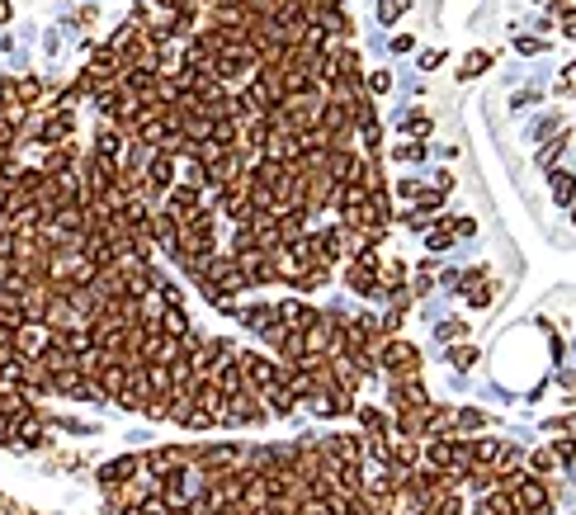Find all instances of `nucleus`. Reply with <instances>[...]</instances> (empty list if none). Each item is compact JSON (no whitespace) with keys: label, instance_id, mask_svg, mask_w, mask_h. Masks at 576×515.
I'll list each match as a JSON object with an SVG mask.
<instances>
[{"label":"nucleus","instance_id":"obj_1","mask_svg":"<svg viewBox=\"0 0 576 515\" xmlns=\"http://www.w3.org/2000/svg\"><path fill=\"white\" fill-rule=\"evenodd\" d=\"M373 359H378V369H388L393 379L420 374V350L411 345V341H402V336H388V341L373 350Z\"/></svg>","mask_w":576,"mask_h":515},{"label":"nucleus","instance_id":"obj_2","mask_svg":"<svg viewBox=\"0 0 576 515\" xmlns=\"http://www.w3.org/2000/svg\"><path fill=\"white\" fill-rule=\"evenodd\" d=\"M48 341H53V326L24 322V326H15V341H10V345H15V354L28 364V359H38V354L48 350Z\"/></svg>","mask_w":576,"mask_h":515},{"label":"nucleus","instance_id":"obj_3","mask_svg":"<svg viewBox=\"0 0 576 515\" xmlns=\"http://www.w3.org/2000/svg\"><path fill=\"white\" fill-rule=\"evenodd\" d=\"M142 473V454H123V459H109L105 468H100V487L114 491V487H123V482H132Z\"/></svg>","mask_w":576,"mask_h":515},{"label":"nucleus","instance_id":"obj_4","mask_svg":"<svg viewBox=\"0 0 576 515\" xmlns=\"http://www.w3.org/2000/svg\"><path fill=\"white\" fill-rule=\"evenodd\" d=\"M321 449L341 463H364V435H331V440H321Z\"/></svg>","mask_w":576,"mask_h":515},{"label":"nucleus","instance_id":"obj_5","mask_svg":"<svg viewBox=\"0 0 576 515\" xmlns=\"http://www.w3.org/2000/svg\"><path fill=\"white\" fill-rule=\"evenodd\" d=\"M274 317H279L284 326H293V331H303V326L316 322V307H307L303 298H284L279 307H274Z\"/></svg>","mask_w":576,"mask_h":515},{"label":"nucleus","instance_id":"obj_6","mask_svg":"<svg viewBox=\"0 0 576 515\" xmlns=\"http://www.w3.org/2000/svg\"><path fill=\"white\" fill-rule=\"evenodd\" d=\"M123 147H128V137L118 133V128H114V123H100V128H95V152H100V156H109V161H118V156H123Z\"/></svg>","mask_w":576,"mask_h":515},{"label":"nucleus","instance_id":"obj_7","mask_svg":"<svg viewBox=\"0 0 576 515\" xmlns=\"http://www.w3.org/2000/svg\"><path fill=\"white\" fill-rule=\"evenodd\" d=\"M354 411H359V426H364L368 440H388L393 421H388V411H383V407H354Z\"/></svg>","mask_w":576,"mask_h":515},{"label":"nucleus","instance_id":"obj_8","mask_svg":"<svg viewBox=\"0 0 576 515\" xmlns=\"http://www.w3.org/2000/svg\"><path fill=\"white\" fill-rule=\"evenodd\" d=\"M260 402L274 411V416H293V411H298V402H293V392H288L284 383H269V388L260 392Z\"/></svg>","mask_w":576,"mask_h":515},{"label":"nucleus","instance_id":"obj_9","mask_svg":"<svg viewBox=\"0 0 576 515\" xmlns=\"http://www.w3.org/2000/svg\"><path fill=\"white\" fill-rule=\"evenodd\" d=\"M520 463H524L520 444H501V449H496V459H492V473H496V482L515 478V468H520Z\"/></svg>","mask_w":576,"mask_h":515},{"label":"nucleus","instance_id":"obj_10","mask_svg":"<svg viewBox=\"0 0 576 515\" xmlns=\"http://www.w3.org/2000/svg\"><path fill=\"white\" fill-rule=\"evenodd\" d=\"M156 326H161V331H165V336H175V341H180V336H189V331H194V326H189V317H184V307H161Z\"/></svg>","mask_w":576,"mask_h":515},{"label":"nucleus","instance_id":"obj_11","mask_svg":"<svg viewBox=\"0 0 576 515\" xmlns=\"http://www.w3.org/2000/svg\"><path fill=\"white\" fill-rule=\"evenodd\" d=\"M19 105L28 114H43V76H19Z\"/></svg>","mask_w":576,"mask_h":515},{"label":"nucleus","instance_id":"obj_12","mask_svg":"<svg viewBox=\"0 0 576 515\" xmlns=\"http://www.w3.org/2000/svg\"><path fill=\"white\" fill-rule=\"evenodd\" d=\"M548 180H552V199H557V204H572V199H576V175H567V170H552Z\"/></svg>","mask_w":576,"mask_h":515},{"label":"nucleus","instance_id":"obj_13","mask_svg":"<svg viewBox=\"0 0 576 515\" xmlns=\"http://www.w3.org/2000/svg\"><path fill=\"white\" fill-rule=\"evenodd\" d=\"M487 66H492V53H468V57H463V66H458V76L472 81V76H482Z\"/></svg>","mask_w":576,"mask_h":515},{"label":"nucleus","instance_id":"obj_14","mask_svg":"<svg viewBox=\"0 0 576 515\" xmlns=\"http://www.w3.org/2000/svg\"><path fill=\"white\" fill-rule=\"evenodd\" d=\"M411 204H416V213H435V208L444 204V190H416Z\"/></svg>","mask_w":576,"mask_h":515},{"label":"nucleus","instance_id":"obj_15","mask_svg":"<svg viewBox=\"0 0 576 515\" xmlns=\"http://www.w3.org/2000/svg\"><path fill=\"white\" fill-rule=\"evenodd\" d=\"M406 10H411V0H378V19H383V24H393V19H402Z\"/></svg>","mask_w":576,"mask_h":515},{"label":"nucleus","instance_id":"obj_16","mask_svg":"<svg viewBox=\"0 0 576 515\" xmlns=\"http://www.w3.org/2000/svg\"><path fill=\"white\" fill-rule=\"evenodd\" d=\"M402 128H406V137H430V118H425V114H406Z\"/></svg>","mask_w":576,"mask_h":515},{"label":"nucleus","instance_id":"obj_17","mask_svg":"<svg viewBox=\"0 0 576 515\" xmlns=\"http://www.w3.org/2000/svg\"><path fill=\"white\" fill-rule=\"evenodd\" d=\"M435 336H440V341H463V336H468V322H440V331H435Z\"/></svg>","mask_w":576,"mask_h":515},{"label":"nucleus","instance_id":"obj_18","mask_svg":"<svg viewBox=\"0 0 576 515\" xmlns=\"http://www.w3.org/2000/svg\"><path fill=\"white\" fill-rule=\"evenodd\" d=\"M453 426H463V431H477V426H487V416L482 411H453Z\"/></svg>","mask_w":576,"mask_h":515},{"label":"nucleus","instance_id":"obj_19","mask_svg":"<svg viewBox=\"0 0 576 515\" xmlns=\"http://www.w3.org/2000/svg\"><path fill=\"white\" fill-rule=\"evenodd\" d=\"M397 161H420L425 156V142H402V147H393Z\"/></svg>","mask_w":576,"mask_h":515},{"label":"nucleus","instance_id":"obj_20","mask_svg":"<svg viewBox=\"0 0 576 515\" xmlns=\"http://www.w3.org/2000/svg\"><path fill=\"white\" fill-rule=\"evenodd\" d=\"M161 302H165V307H184V293H180V284H165V279H161Z\"/></svg>","mask_w":576,"mask_h":515},{"label":"nucleus","instance_id":"obj_21","mask_svg":"<svg viewBox=\"0 0 576 515\" xmlns=\"http://www.w3.org/2000/svg\"><path fill=\"white\" fill-rule=\"evenodd\" d=\"M472 359H477V350H472V345H453V350H449V364H453V369H468Z\"/></svg>","mask_w":576,"mask_h":515},{"label":"nucleus","instance_id":"obj_22","mask_svg":"<svg viewBox=\"0 0 576 515\" xmlns=\"http://www.w3.org/2000/svg\"><path fill=\"white\" fill-rule=\"evenodd\" d=\"M425 246H430V251H449V246H453V232H449V227H435V232L425 237Z\"/></svg>","mask_w":576,"mask_h":515},{"label":"nucleus","instance_id":"obj_23","mask_svg":"<svg viewBox=\"0 0 576 515\" xmlns=\"http://www.w3.org/2000/svg\"><path fill=\"white\" fill-rule=\"evenodd\" d=\"M5 105H19V81H10V76H0V109Z\"/></svg>","mask_w":576,"mask_h":515},{"label":"nucleus","instance_id":"obj_24","mask_svg":"<svg viewBox=\"0 0 576 515\" xmlns=\"http://www.w3.org/2000/svg\"><path fill=\"white\" fill-rule=\"evenodd\" d=\"M388 85H393V76H388V71H373V76H364V90H373V95H383Z\"/></svg>","mask_w":576,"mask_h":515},{"label":"nucleus","instance_id":"obj_25","mask_svg":"<svg viewBox=\"0 0 576 515\" xmlns=\"http://www.w3.org/2000/svg\"><path fill=\"white\" fill-rule=\"evenodd\" d=\"M529 463L543 473V468H552V463H557V454H552V449H534V454H529Z\"/></svg>","mask_w":576,"mask_h":515},{"label":"nucleus","instance_id":"obj_26","mask_svg":"<svg viewBox=\"0 0 576 515\" xmlns=\"http://www.w3.org/2000/svg\"><path fill=\"white\" fill-rule=\"evenodd\" d=\"M449 232H453V237H472V232H477V222H472V217H458Z\"/></svg>","mask_w":576,"mask_h":515},{"label":"nucleus","instance_id":"obj_27","mask_svg":"<svg viewBox=\"0 0 576 515\" xmlns=\"http://www.w3.org/2000/svg\"><path fill=\"white\" fill-rule=\"evenodd\" d=\"M562 147H567V137H557L552 147H543V156H539V161H543V165H552V161H557V152H562Z\"/></svg>","mask_w":576,"mask_h":515},{"label":"nucleus","instance_id":"obj_28","mask_svg":"<svg viewBox=\"0 0 576 515\" xmlns=\"http://www.w3.org/2000/svg\"><path fill=\"white\" fill-rule=\"evenodd\" d=\"M562 33H567V38H576V10H572V5L562 10Z\"/></svg>","mask_w":576,"mask_h":515},{"label":"nucleus","instance_id":"obj_29","mask_svg":"<svg viewBox=\"0 0 576 515\" xmlns=\"http://www.w3.org/2000/svg\"><path fill=\"white\" fill-rule=\"evenodd\" d=\"M520 53H543V38H515Z\"/></svg>","mask_w":576,"mask_h":515},{"label":"nucleus","instance_id":"obj_30","mask_svg":"<svg viewBox=\"0 0 576 515\" xmlns=\"http://www.w3.org/2000/svg\"><path fill=\"white\" fill-rule=\"evenodd\" d=\"M416 190H420L416 180H402V185H397V194H402V199H416Z\"/></svg>","mask_w":576,"mask_h":515},{"label":"nucleus","instance_id":"obj_31","mask_svg":"<svg viewBox=\"0 0 576 515\" xmlns=\"http://www.w3.org/2000/svg\"><path fill=\"white\" fill-rule=\"evenodd\" d=\"M0 515H19V506H15V501H10L5 491H0Z\"/></svg>","mask_w":576,"mask_h":515},{"label":"nucleus","instance_id":"obj_32","mask_svg":"<svg viewBox=\"0 0 576 515\" xmlns=\"http://www.w3.org/2000/svg\"><path fill=\"white\" fill-rule=\"evenodd\" d=\"M10 15H15V5H10V0H0V28L10 24Z\"/></svg>","mask_w":576,"mask_h":515},{"label":"nucleus","instance_id":"obj_33","mask_svg":"<svg viewBox=\"0 0 576 515\" xmlns=\"http://www.w3.org/2000/svg\"><path fill=\"white\" fill-rule=\"evenodd\" d=\"M572 222H576V208H572Z\"/></svg>","mask_w":576,"mask_h":515},{"label":"nucleus","instance_id":"obj_34","mask_svg":"<svg viewBox=\"0 0 576 515\" xmlns=\"http://www.w3.org/2000/svg\"><path fill=\"white\" fill-rule=\"evenodd\" d=\"M19 515H33V511H19Z\"/></svg>","mask_w":576,"mask_h":515},{"label":"nucleus","instance_id":"obj_35","mask_svg":"<svg viewBox=\"0 0 576 515\" xmlns=\"http://www.w3.org/2000/svg\"><path fill=\"white\" fill-rule=\"evenodd\" d=\"M208 5H213V0H208Z\"/></svg>","mask_w":576,"mask_h":515}]
</instances>
